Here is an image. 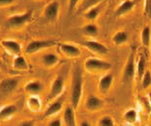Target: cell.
Instances as JSON below:
<instances>
[{
	"instance_id": "29",
	"label": "cell",
	"mask_w": 151,
	"mask_h": 126,
	"mask_svg": "<svg viewBox=\"0 0 151 126\" xmlns=\"http://www.w3.org/2000/svg\"><path fill=\"white\" fill-rule=\"evenodd\" d=\"M141 85L143 88H148L151 87V71L146 70L141 79Z\"/></svg>"
},
{
	"instance_id": "2",
	"label": "cell",
	"mask_w": 151,
	"mask_h": 126,
	"mask_svg": "<svg viewBox=\"0 0 151 126\" xmlns=\"http://www.w3.org/2000/svg\"><path fill=\"white\" fill-rule=\"evenodd\" d=\"M84 68L88 73H101L112 68V64L98 58H88L84 62Z\"/></svg>"
},
{
	"instance_id": "25",
	"label": "cell",
	"mask_w": 151,
	"mask_h": 126,
	"mask_svg": "<svg viewBox=\"0 0 151 126\" xmlns=\"http://www.w3.org/2000/svg\"><path fill=\"white\" fill-rule=\"evenodd\" d=\"M100 13H101V7L99 6H94L89 8L84 12V17L86 18L88 21H95L98 18Z\"/></svg>"
},
{
	"instance_id": "26",
	"label": "cell",
	"mask_w": 151,
	"mask_h": 126,
	"mask_svg": "<svg viewBox=\"0 0 151 126\" xmlns=\"http://www.w3.org/2000/svg\"><path fill=\"white\" fill-rule=\"evenodd\" d=\"M13 67L16 68V70H19V71H25L28 68V64H27V61L26 59L24 58L23 56L19 55V56H16L15 59L13 61Z\"/></svg>"
},
{
	"instance_id": "19",
	"label": "cell",
	"mask_w": 151,
	"mask_h": 126,
	"mask_svg": "<svg viewBox=\"0 0 151 126\" xmlns=\"http://www.w3.org/2000/svg\"><path fill=\"white\" fill-rule=\"evenodd\" d=\"M27 106L33 112H38L42 108V101L38 95H30L27 99Z\"/></svg>"
},
{
	"instance_id": "11",
	"label": "cell",
	"mask_w": 151,
	"mask_h": 126,
	"mask_svg": "<svg viewBox=\"0 0 151 126\" xmlns=\"http://www.w3.org/2000/svg\"><path fill=\"white\" fill-rule=\"evenodd\" d=\"M136 6V0H124L119 3L115 11V15L116 17H122L127 14L130 13Z\"/></svg>"
},
{
	"instance_id": "7",
	"label": "cell",
	"mask_w": 151,
	"mask_h": 126,
	"mask_svg": "<svg viewBox=\"0 0 151 126\" xmlns=\"http://www.w3.org/2000/svg\"><path fill=\"white\" fill-rule=\"evenodd\" d=\"M59 50L62 55H64L67 58L74 59V58H79L81 56V50L78 46L70 44V43H60L58 45Z\"/></svg>"
},
{
	"instance_id": "1",
	"label": "cell",
	"mask_w": 151,
	"mask_h": 126,
	"mask_svg": "<svg viewBox=\"0 0 151 126\" xmlns=\"http://www.w3.org/2000/svg\"><path fill=\"white\" fill-rule=\"evenodd\" d=\"M83 94V76L79 67H75L72 74V84H71L70 101L74 109H77Z\"/></svg>"
},
{
	"instance_id": "24",
	"label": "cell",
	"mask_w": 151,
	"mask_h": 126,
	"mask_svg": "<svg viewBox=\"0 0 151 126\" xmlns=\"http://www.w3.org/2000/svg\"><path fill=\"white\" fill-rule=\"evenodd\" d=\"M145 71H146V59H145L144 55H140L137 63H136V76L139 79H142Z\"/></svg>"
},
{
	"instance_id": "20",
	"label": "cell",
	"mask_w": 151,
	"mask_h": 126,
	"mask_svg": "<svg viewBox=\"0 0 151 126\" xmlns=\"http://www.w3.org/2000/svg\"><path fill=\"white\" fill-rule=\"evenodd\" d=\"M17 111V106L15 104H8L5 105L0 109V119L6 120L12 117Z\"/></svg>"
},
{
	"instance_id": "27",
	"label": "cell",
	"mask_w": 151,
	"mask_h": 126,
	"mask_svg": "<svg viewBox=\"0 0 151 126\" xmlns=\"http://www.w3.org/2000/svg\"><path fill=\"white\" fill-rule=\"evenodd\" d=\"M124 119L129 123H135L137 120V111L133 108L127 110L124 114Z\"/></svg>"
},
{
	"instance_id": "21",
	"label": "cell",
	"mask_w": 151,
	"mask_h": 126,
	"mask_svg": "<svg viewBox=\"0 0 151 126\" xmlns=\"http://www.w3.org/2000/svg\"><path fill=\"white\" fill-rule=\"evenodd\" d=\"M112 40H113V43L116 46H122L129 41V34H127V31H124V30L118 31L116 33L114 34Z\"/></svg>"
},
{
	"instance_id": "14",
	"label": "cell",
	"mask_w": 151,
	"mask_h": 126,
	"mask_svg": "<svg viewBox=\"0 0 151 126\" xmlns=\"http://www.w3.org/2000/svg\"><path fill=\"white\" fill-rule=\"evenodd\" d=\"M114 82V76L112 73L105 74L98 82V88L101 93H107L111 90Z\"/></svg>"
},
{
	"instance_id": "36",
	"label": "cell",
	"mask_w": 151,
	"mask_h": 126,
	"mask_svg": "<svg viewBox=\"0 0 151 126\" xmlns=\"http://www.w3.org/2000/svg\"><path fill=\"white\" fill-rule=\"evenodd\" d=\"M148 101H149V103L151 104V91L148 93Z\"/></svg>"
},
{
	"instance_id": "30",
	"label": "cell",
	"mask_w": 151,
	"mask_h": 126,
	"mask_svg": "<svg viewBox=\"0 0 151 126\" xmlns=\"http://www.w3.org/2000/svg\"><path fill=\"white\" fill-rule=\"evenodd\" d=\"M99 126H115V121L111 116L106 115L100 118Z\"/></svg>"
},
{
	"instance_id": "17",
	"label": "cell",
	"mask_w": 151,
	"mask_h": 126,
	"mask_svg": "<svg viewBox=\"0 0 151 126\" xmlns=\"http://www.w3.org/2000/svg\"><path fill=\"white\" fill-rule=\"evenodd\" d=\"M62 106H63V99L55 100V101H52V103L47 106V109H45L44 116L45 117H50V116L55 115V114L58 113L59 111L62 109Z\"/></svg>"
},
{
	"instance_id": "16",
	"label": "cell",
	"mask_w": 151,
	"mask_h": 126,
	"mask_svg": "<svg viewBox=\"0 0 151 126\" xmlns=\"http://www.w3.org/2000/svg\"><path fill=\"white\" fill-rule=\"evenodd\" d=\"M63 121L66 126H77L75 119V109L72 105H68L65 107L63 112Z\"/></svg>"
},
{
	"instance_id": "6",
	"label": "cell",
	"mask_w": 151,
	"mask_h": 126,
	"mask_svg": "<svg viewBox=\"0 0 151 126\" xmlns=\"http://www.w3.org/2000/svg\"><path fill=\"white\" fill-rule=\"evenodd\" d=\"M59 10H60V6L59 3L56 0H52L50 2L45 6L44 9V16L47 21L55 22L56 19L58 18Z\"/></svg>"
},
{
	"instance_id": "23",
	"label": "cell",
	"mask_w": 151,
	"mask_h": 126,
	"mask_svg": "<svg viewBox=\"0 0 151 126\" xmlns=\"http://www.w3.org/2000/svg\"><path fill=\"white\" fill-rule=\"evenodd\" d=\"M140 39H141L142 46L145 48H149L150 43H151V28H150V26L146 25V26L143 27V29L141 31Z\"/></svg>"
},
{
	"instance_id": "35",
	"label": "cell",
	"mask_w": 151,
	"mask_h": 126,
	"mask_svg": "<svg viewBox=\"0 0 151 126\" xmlns=\"http://www.w3.org/2000/svg\"><path fill=\"white\" fill-rule=\"evenodd\" d=\"M79 126H91V124L88 121H82Z\"/></svg>"
},
{
	"instance_id": "5",
	"label": "cell",
	"mask_w": 151,
	"mask_h": 126,
	"mask_svg": "<svg viewBox=\"0 0 151 126\" xmlns=\"http://www.w3.org/2000/svg\"><path fill=\"white\" fill-rule=\"evenodd\" d=\"M55 43L50 40H35V41L30 42L26 47V54L28 55H32V54H36L45 49L50 48L55 46Z\"/></svg>"
},
{
	"instance_id": "8",
	"label": "cell",
	"mask_w": 151,
	"mask_h": 126,
	"mask_svg": "<svg viewBox=\"0 0 151 126\" xmlns=\"http://www.w3.org/2000/svg\"><path fill=\"white\" fill-rule=\"evenodd\" d=\"M64 90V79L61 76H58L52 82L48 92V98L53 99L59 96Z\"/></svg>"
},
{
	"instance_id": "13",
	"label": "cell",
	"mask_w": 151,
	"mask_h": 126,
	"mask_svg": "<svg viewBox=\"0 0 151 126\" xmlns=\"http://www.w3.org/2000/svg\"><path fill=\"white\" fill-rule=\"evenodd\" d=\"M104 106V101L95 94H90L85 101V107L89 111H97Z\"/></svg>"
},
{
	"instance_id": "28",
	"label": "cell",
	"mask_w": 151,
	"mask_h": 126,
	"mask_svg": "<svg viewBox=\"0 0 151 126\" xmlns=\"http://www.w3.org/2000/svg\"><path fill=\"white\" fill-rule=\"evenodd\" d=\"M103 1H104V0H83L82 5H81V8L84 11H86L91 7L98 6V5L101 3V2H103Z\"/></svg>"
},
{
	"instance_id": "15",
	"label": "cell",
	"mask_w": 151,
	"mask_h": 126,
	"mask_svg": "<svg viewBox=\"0 0 151 126\" xmlns=\"http://www.w3.org/2000/svg\"><path fill=\"white\" fill-rule=\"evenodd\" d=\"M44 90V85L40 81H32L29 82L25 85V91L29 95H39Z\"/></svg>"
},
{
	"instance_id": "18",
	"label": "cell",
	"mask_w": 151,
	"mask_h": 126,
	"mask_svg": "<svg viewBox=\"0 0 151 126\" xmlns=\"http://www.w3.org/2000/svg\"><path fill=\"white\" fill-rule=\"evenodd\" d=\"M59 62L58 56L55 53H47L42 57V64L47 68H52Z\"/></svg>"
},
{
	"instance_id": "10",
	"label": "cell",
	"mask_w": 151,
	"mask_h": 126,
	"mask_svg": "<svg viewBox=\"0 0 151 126\" xmlns=\"http://www.w3.org/2000/svg\"><path fill=\"white\" fill-rule=\"evenodd\" d=\"M19 82L20 78H18V76L6 78L0 82V90L4 93H10L18 87Z\"/></svg>"
},
{
	"instance_id": "12",
	"label": "cell",
	"mask_w": 151,
	"mask_h": 126,
	"mask_svg": "<svg viewBox=\"0 0 151 126\" xmlns=\"http://www.w3.org/2000/svg\"><path fill=\"white\" fill-rule=\"evenodd\" d=\"M0 44L3 47L5 50L8 51L10 54L15 56H19L21 55L22 52V47L20 45L19 42L15 41V40H11V39H7V40H2L0 42Z\"/></svg>"
},
{
	"instance_id": "22",
	"label": "cell",
	"mask_w": 151,
	"mask_h": 126,
	"mask_svg": "<svg viewBox=\"0 0 151 126\" xmlns=\"http://www.w3.org/2000/svg\"><path fill=\"white\" fill-rule=\"evenodd\" d=\"M82 31L86 36H89L91 38H95L99 35V27L96 24H94L93 22L88 23L85 26L82 28Z\"/></svg>"
},
{
	"instance_id": "33",
	"label": "cell",
	"mask_w": 151,
	"mask_h": 126,
	"mask_svg": "<svg viewBox=\"0 0 151 126\" xmlns=\"http://www.w3.org/2000/svg\"><path fill=\"white\" fill-rule=\"evenodd\" d=\"M47 126H62V123H61V120L59 118H56V119H53L52 121H50Z\"/></svg>"
},
{
	"instance_id": "37",
	"label": "cell",
	"mask_w": 151,
	"mask_h": 126,
	"mask_svg": "<svg viewBox=\"0 0 151 126\" xmlns=\"http://www.w3.org/2000/svg\"><path fill=\"white\" fill-rule=\"evenodd\" d=\"M150 118H151V111H150Z\"/></svg>"
},
{
	"instance_id": "4",
	"label": "cell",
	"mask_w": 151,
	"mask_h": 126,
	"mask_svg": "<svg viewBox=\"0 0 151 126\" xmlns=\"http://www.w3.org/2000/svg\"><path fill=\"white\" fill-rule=\"evenodd\" d=\"M33 17V11H26L24 13L14 14L8 18V25L12 28H20L23 27L31 21Z\"/></svg>"
},
{
	"instance_id": "32",
	"label": "cell",
	"mask_w": 151,
	"mask_h": 126,
	"mask_svg": "<svg viewBox=\"0 0 151 126\" xmlns=\"http://www.w3.org/2000/svg\"><path fill=\"white\" fill-rule=\"evenodd\" d=\"M16 0H0V7H7L13 4Z\"/></svg>"
},
{
	"instance_id": "34",
	"label": "cell",
	"mask_w": 151,
	"mask_h": 126,
	"mask_svg": "<svg viewBox=\"0 0 151 126\" xmlns=\"http://www.w3.org/2000/svg\"><path fill=\"white\" fill-rule=\"evenodd\" d=\"M19 126H35V125H34V122L32 120H25L22 123H20Z\"/></svg>"
},
{
	"instance_id": "9",
	"label": "cell",
	"mask_w": 151,
	"mask_h": 126,
	"mask_svg": "<svg viewBox=\"0 0 151 126\" xmlns=\"http://www.w3.org/2000/svg\"><path fill=\"white\" fill-rule=\"evenodd\" d=\"M83 46L86 49H88L91 52L98 54V55H108L109 54V49L102 43H100L95 40H88L83 43Z\"/></svg>"
},
{
	"instance_id": "3",
	"label": "cell",
	"mask_w": 151,
	"mask_h": 126,
	"mask_svg": "<svg viewBox=\"0 0 151 126\" xmlns=\"http://www.w3.org/2000/svg\"><path fill=\"white\" fill-rule=\"evenodd\" d=\"M135 74H136V65L134 61V54H133V52H132L127 60L124 70H122V79H124L125 84H129V82H132L133 81Z\"/></svg>"
},
{
	"instance_id": "31",
	"label": "cell",
	"mask_w": 151,
	"mask_h": 126,
	"mask_svg": "<svg viewBox=\"0 0 151 126\" xmlns=\"http://www.w3.org/2000/svg\"><path fill=\"white\" fill-rule=\"evenodd\" d=\"M80 1L81 0H68V7H69V9L73 10Z\"/></svg>"
}]
</instances>
